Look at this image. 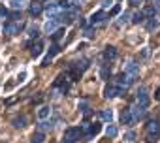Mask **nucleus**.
Here are the masks:
<instances>
[{"mask_svg": "<svg viewBox=\"0 0 160 143\" xmlns=\"http://www.w3.org/2000/svg\"><path fill=\"white\" fill-rule=\"evenodd\" d=\"M160 137V121H149L145 126V139L147 143H156Z\"/></svg>", "mask_w": 160, "mask_h": 143, "instance_id": "obj_1", "label": "nucleus"}, {"mask_svg": "<svg viewBox=\"0 0 160 143\" xmlns=\"http://www.w3.org/2000/svg\"><path fill=\"white\" fill-rule=\"evenodd\" d=\"M79 130H81V137H83L85 141H91V139L100 132V124H96V122L92 124V122H87V121H85L81 126H79Z\"/></svg>", "mask_w": 160, "mask_h": 143, "instance_id": "obj_2", "label": "nucleus"}, {"mask_svg": "<svg viewBox=\"0 0 160 143\" xmlns=\"http://www.w3.org/2000/svg\"><path fill=\"white\" fill-rule=\"evenodd\" d=\"M79 137H81V130L75 128V126H72V128H68V130L64 132L62 143H77V141H79Z\"/></svg>", "mask_w": 160, "mask_h": 143, "instance_id": "obj_3", "label": "nucleus"}, {"mask_svg": "<svg viewBox=\"0 0 160 143\" xmlns=\"http://www.w3.org/2000/svg\"><path fill=\"white\" fill-rule=\"evenodd\" d=\"M60 19H62V17H49V19L45 21V25H43V32H45V34H53L55 30H58V28H60V27H58Z\"/></svg>", "mask_w": 160, "mask_h": 143, "instance_id": "obj_4", "label": "nucleus"}, {"mask_svg": "<svg viewBox=\"0 0 160 143\" xmlns=\"http://www.w3.org/2000/svg\"><path fill=\"white\" fill-rule=\"evenodd\" d=\"M136 104L147 109V106H149V94H147V89L145 87H139L138 89V92H136Z\"/></svg>", "mask_w": 160, "mask_h": 143, "instance_id": "obj_5", "label": "nucleus"}, {"mask_svg": "<svg viewBox=\"0 0 160 143\" xmlns=\"http://www.w3.org/2000/svg\"><path fill=\"white\" fill-rule=\"evenodd\" d=\"M124 72L128 74V77H130V79H134V81H136V77L139 76V64H138L136 60H130V62L126 64Z\"/></svg>", "mask_w": 160, "mask_h": 143, "instance_id": "obj_6", "label": "nucleus"}, {"mask_svg": "<svg viewBox=\"0 0 160 143\" xmlns=\"http://www.w3.org/2000/svg\"><path fill=\"white\" fill-rule=\"evenodd\" d=\"M106 19H109V17L106 15L104 10H100V12H94V13L89 17V23H91V27H96V25H102Z\"/></svg>", "mask_w": 160, "mask_h": 143, "instance_id": "obj_7", "label": "nucleus"}, {"mask_svg": "<svg viewBox=\"0 0 160 143\" xmlns=\"http://www.w3.org/2000/svg\"><path fill=\"white\" fill-rule=\"evenodd\" d=\"M132 83H134V79H130V77H128L126 72H122V74L117 77V81H115V85H117V87H121V89H128Z\"/></svg>", "mask_w": 160, "mask_h": 143, "instance_id": "obj_8", "label": "nucleus"}, {"mask_svg": "<svg viewBox=\"0 0 160 143\" xmlns=\"http://www.w3.org/2000/svg\"><path fill=\"white\" fill-rule=\"evenodd\" d=\"M28 12H30V15H40L42 12H43V4H42V0H32L30 2V6H28Z\"/></svg>", "mask_w": 160, "mask_h": 143, "instance_id": "obj_9", "label": "nucleus"}, {"mask_svg": "<svg viewBox=\"0 0 160 143\" xmlns=\"http://www.w3.org/2000/svg\"><path fill=\"white\" fill-rule=\"evenodd\" d=\"M21 28H23V23H8L6 27H4V34H19L21 32Z\"/></svg>", "mask_w": 160, "mask_h": 143, "instance_id": "obj_10", "label": "nucleus"}, {"mask_svg": "<svg viewBox=\"0 0 160 143\" xmlns=\"http://www.w3.org/2000/svg\"><path fill=\"white\" fill-rule=\"evenodd\" d=\"M60 51V47H58V43H53L51 45V49H49V53L45 55V58H43V62H42V66H49V62H51V58L57 55Z\"/></svg>", "mask_w": 160, "mask_h": 143, "instance_id": "obj_11", "label": "nucleus"}, {"mask_svg": "<svg viewBox=\"0 0 160 143\" xmlns=\"http://www.w3.org/2000/svg\"><path fill=\"white\" fill-rule=\"evenodd\" d=\"M130 111H132V117H134V121H139V119H143L145 117V113H147V109L145 107H141V106H132L130 107Z\"/></svg>", "mask_w": 160, "mask_h": 143, "instance_id": "obj_12", "label": "nucleus"}, {"mask_svg": "<svg viewBox=\"0 0 160 143\" xmlns=\"http://www.w3.org/2000/svg\"><path fill=\"white\" fill-rule=\"evenodd\" d=\"M121 122H122V124H132V122H136L134 117H132L130 107H124V109L121 111Z\"/></svg>", "mask_w": 160, "mask_h": 143, "instance_id": "obj_13", "label": "nucleus"}, {"mask_svg": "<svg viewBox=\"0 0 160 143\" xmlns=\"http://www.w3.org/2000/svg\"><path fill=\"white\" fill-rule=\"evenodd\" d=\"M115 57H117V49H115V47H113V45H108V47H106V49H104V58H106V60H109V62H111V60H113V58H115Z\"/></svg>", "mask_w": 160, "mask_h": 143, "instance_id": "obj_14", "label": "nucleus"}, {"mask_svg": "<svg viewBox=\"0 0 160 143\" xmlns=\"http://www.w3.org/2000/svg\"><path fill=\"white\" fill-rule=\"evenodd\" d=\"M51 117V107L49 106H42L40 109H38V119L40 121H45V119H49Z\"/></svg>", "mask_w": 160, "mask_h": 143, "instance_id": "obj_15", "label": "nucleus"}, {"mask_svg": "<svg viewBox=\"0 0 160 143\" xmlns=\"http://www.w3.org/2000/svg\"><path fill=\"white\" fill-rule=\"evenodd\" d=\"M12 122H13V126H15V128H25V126H27V117H25V115L15 117Z\"/></svg>", "mask_w": 160, "mask_h": 143, "instance_id": "obj_16", "label": "nucleus"}, {"mask_svg": "<svg viewBox=\"0 0 160 143\" xmlns=\"http://www.w3.org/2000/svg\"><path fill=\"white\" fill-rule=\"evenodd\" d=\"M100 119L111 124V121H113V111H111V109H104V111L100 113Z\"/></svg>", "mask_w": 160, "mask_h": 143, "instance_id": "obj_17", "label": "nucleus"}, {"mask_svg": "<svg viewBox=\"0 0 160 143\" xmlns=\"http://www.w3.org/2000/svg\"><path fill=\"white\" fill-rule=\"evenodd\" d=\"M158 25H160V23H158V19L151 17V19L147 21V30H149V32H154V30L158 28Z\"/></svg>", "mask_w": 160, "mask_h": 143, "instance_id": "obj_18", "label": "nucleus"}, {"mask_svg": "<svg viewBox=\"0 0 160 143\" xmlns=\"http://www.w3.org/2000/svg\"><path fill=\"white\" fill-rule=\"evenodd\" d=\"M42 49H43V42H36V45L32 47V51H30V55L36 58V57H40V53H42Z\"/></svg>", "mask_w": 160, "mask_h": 143, "instance_id": "obj_19", "label": "nucleus"}, {"mask_svg": "<svg viewBox=\"0 0 160 143\" xmlns=\"http://www.w3.org/2000/svg\"><path fill=\"white\" fill-rule=\"evenodd\" d=\"M117 134H119V128H117L115 124H109V126L106 128V136H108V137H117Z\"/></svg>", "mask_w": 160, "mask_h": 143, "instance_id": "obj_20", "label": "nucleus"}, {"mask_svg": "<svg viewBox=\"0 0 160 143\" xmlns=\"http://www.w3.org/2000/svg\"><path fill=\"white\" fill-rule=\"evenodd\" d=\"M64 34H66V30H64V28H62V27H60V28H58V30H55V32H53V34H51V38H53V42H55V43H57V42H58V40H60V38H62V36H64Z\"/></svg>", "mask_w": 160, "mask_h": 143, "instance_id": "obj_21", "label": "nucleus"}, {"mask_svg": "<svg viewBox=\"0 0 160 143\" xmlns=\"http://www.w3.org/2000/svg\"><path fill=\"white\" fill-rule=\"evenodd\" d=\"M143 15H145V17H149V19H151V17H154V15H156V8H154V6H147V8L143 10Z\"/></svg>", "mask_w": 160, "mask_h": 143, "instance_id": "obj_22", "label": "nucleus"}, {"mask_svg": "<svg viewBox=\"0 0 160 143\" xmlns=\"http://www.w3.org/2000/svg\"><path fill=\"white\" fill-rule=\"evenodd\" d=\"M143 19H145L143 12H138V13H134V15H132V23H134V25H139Z\"/></svg>", "mask_w": 160, "mask_h": 143, "instance_id": "obj_23", "label": "nucleus"}, {"mask_svg": "<svg viewBox=\"0 0 160 143\" xmlns=\"http://www.w3.org/2000/svg\"><path fill=\"white\" fill-rule=\"evenodd\" d=\"M43 139H45L43 132H38V134H34V136H32V141H30V143H43Z\"/></svg>", "mask_w": 160, "mask_h": 143, "instance_id": "obj_24", "label": "nucleus"}, {"mask_svg": "<svg viewBox=\"0 0 160 143\" xmlns=\"http://www.w3.org/2000/svg\"><path fill=\"white\" fill-rule=\"evenodd\" d=\"M25 2H27V0H12V6H13L15 10H21V8L25 6Z\"/></svg>", "mask_w": 160, "mask_h": 143, "instance_id": "obj_25", "label": "nucleus"}, {"mask_svg": "<svg viewBox=\"0 0 160 143\" xmlns=\"http://www.w3.org/2000/svg\"><path fill=\"white\" fill-rule=\"evenodd\" d=\"M83 36H85V38H94V27L85 28V30H83Z\"/></svg>", "mask_w": 160, "mask_h": 143, "instance_id": "obj_26", "label": "nucleus"}, {"mask_svg": "<svg viewBox=\"0 0 160 143\" xmlns=\"http://www.w3.org/2000/svg\"><path fill=\"white\" fill-rule=\"evenodd\" d=\"M124 139H126V141H134V139H136V132H134V130L126 132V134H124Z\"/></svg>", "mask_w": 160, "mask_h": 143, "instance_id": "obj_27", "label": "nucleus"}, {"mask_svg": "<svg viewBox=\"0 0 160 143\" xmlns=\"http://www.w3.org/2000/svg\"><path fill=\"white\" fill-rule=\"evenodd\" d=\"M38 32H40V30H38V27H30V28H28V36H30V38H36V36H38Z\"/></svg>", "mask_w": 160, "mask_h": 143, "instance_id": "obj_28", "label": "nucleus"}, {"mask_svg": "<svg viewBox=\"0 0 160 143\" xmlns=\"http://www.w3.org/2000/svg\"><path fill=\"white\" fill-rule=\"evenodd\" d=\"M113 6V0H102V8L106 10V8H111Z\"/></svg>", "mask_w": 160, "mask_h": 143, "instance_id": "obj_29", "label": "nucleus"}, {"mask_svg": "<svg viewBox=\"0 0 160 143\" xmlns=\"http://www.w3.org/2000/svg\"><path fill=\"white\" fill-rule=\"evenodd\" d=\"M128 17H130V13H126V12H124V13L121 15V21H119V25H122V23H126V19H128Z\"/></svg>", "mask_w": 160, "mask_h": 143, "instance_id": "obj_30", "label": "nucleus"}, {"mask_svg": "<svg viewBox=\"0 0 160 143\" xmlns=\"http://www.w3.org/2000/svg\"><path fill=\"white\" fill-rule=\"evenodd\" d=\"M0 17H10V13H8L6 8H0Z\"/></svg>", "mask_w": 160, "mask_h": 143, "instance_id": "obj_31", "label": "nucleus"}, {"mask_svg": "<svg viewBox=\"0 0 160 143\" xmlns=\"http://www.w3.org/2000/svg\"><path fill=\"white\" fill-rule=\"evenodd\" d=\"M119 10H121L119 6H113V10H111V13H109V15H115V13H119Z\"/></svg>", "mask_w": 160, "mask_h": 143, "instance_id": "obj_32", "label": "nucleus"}, {"mask_svg": "<svg viewBox=\"0 0 160 143\" xmlns=\"http://www.w3.org/2000/svg\"><path fill=\"white\" fill-rule=\"evenodd\" d=\"M108 74H109V70H108V68H104V70H102V77L106 79V77H108Z\"/></svg>", "mask_w": 160, "mask_h": 143, "instance_id": "obj_33", "label": "nucleus"}, {"mask_svg": "<svg viewBox=\"0 0 160 143\" xmlns=\"http://www.w3.org/2000/svg\"><path fill=\"white\" fill-rule=\"evenodd\" d=\"M154 8H156V12H160V0H154V4H152Z\"/></svg>", "mask_w": 160, "mask_h": 143, "instance_id": "obj_34", "label": "nucleus"}, {"mask_svg": "<svg viewBox=\"0 0 160 143\" xmlns=\"http://www.w3.org/2000/svg\"><path fill=\"white\" fill-rule=\"evenodd\" d=\"M130 4H132V6H139V4H141V0H130Z\"/></svg>", "mask_w": 160, "mask_h": 143, "instance_id": "obj_35", "label": "nucleus"}, {"mask_svg": "<svg viewBox=\"0 0 160 143\" xmlns=\"http://www.w3.org/2000/svg\"><path fill=\"white\" fill-rule=\"evenodd\" d=\"M154 100H160V89H156V92H154Z\"/></svg>", "mask_w": 160, "mask_h": 143, "instance_id": "obj_36", "label": "nucleus"}]
</instances>
